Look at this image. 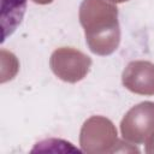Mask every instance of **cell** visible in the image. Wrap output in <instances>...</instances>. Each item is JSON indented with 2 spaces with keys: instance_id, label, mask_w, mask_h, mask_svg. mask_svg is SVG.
Returning <instances> with one entry per match:
<instances>
[{
  "instance_id": "cell-6",
  "label": "cell",
  "mask_w": 154,
  "mask_h": 154,
  "mask_svg": "<svg viewBox=\"0 0 154 154\" xmlns=\"http://www.w3.org/2000/svg\"><path fill=\"white\" fill-rule=\"evenodd\" d=\"M26 8V0H1V28L5 41L20 24Z\"/></svg>"
},
{
  "instance_id": "cell-1",
  "label": "cell",
  "mask_w": 154,
  "mask_h": 154,
  "mask_svg": "<svg viewBox=\"0 0 154 154\" xmlns=\"http://www.w3.org/2000/svg\"><path fill=\"white\" fill-rule=\"evenodd\" d=\"M79 22L89 49L97 55L113 53L120 42L118 8L106 0H83Z\"/></svg>"
},
{
  "instance_id": "cell-3",
  "label": "cell",
  "mask_w": 154,
  "mask_h": 154,
  "mask_svg": "<svg viewBox=\"0 0 154 154\" xmlns=\"http://www.w3.org/2000/svg\"><path fill=\"white\" fill-rule=\"evenodd\" d=\"M49 65L58 78L69 83H76L88 75L91 59L78 49L61 47L52 53Z\"/></svg>"
},
{
  "instance_id": "cell-5",
  "label": "cell",
  "mask_w": 154,
  "mask_h": 154,
  "mask_svg": "<svg viewBox=\"0 0 154 154\" xmlns=\"http://www.w3.org/2000/svg\"><path fill=\"white\" fill-rule=\"evenodd\" d=\"M123 85L140 95H154V64L136 60L128 64L122 75Z\"/></svg>"
},
{
  "instance_id": "cell-7",
  "label": "cell",
  "mask_w": 154,
  "mask_h": 154,
  "mask_svg": "<svg viewBox=\"0 0 154 154\" xmlns=\"http://www.w3.org/2000/svg\"><path fill=\"white\" fill-rule=\"evenodd\" d=\"M146 152L147 153H154V132L147 138V142H146Z\"/></svg>"
},
{
  "instance_id": "cell-8",
  "label": "cell",
  "mask_w": 154,
  "mask_h": 154,
  "mask_svg": "<svg viewBox=\"0 0 154 154\" xmlns=\"http://www.w3.org/2000/svg\"><path fill=\"white\" fill-rule=\"evenodd\" d=\"M32 1L36 4H40V5H46V4H51L53 0H32Z\"/></svg>"
},
{
  "instance_id": "cell-4",
  "label": "cell",
  "mask_w": 154,
  "mask_h": 154,
  "mask_svg": "<svg viewBox=\"0 0 154 154\" xmlns=\"http://www.w3.org/2000/svg\"><path fill=\"white\" fill-rule=\"evenodd\" d=\"M120 131L124 140L131 143H143L154 132V102L144 101L124 116L120 123Z\"/></svg>"
},
{
  "instance_id": "cell-2",
  "label": "cell",
  "mask_w": 154,
  "mask_h": 154,
  "mask_svg": "<svg viewBox=\"0 0 154 154\" xmlns=\"http://www.w3.org/2000/svg\"><path fill=\"white\" fill-rule=\"evenodd\" d=\"M118 142L113 123L105 117L94 116L82 126L79 143L85 153H112Z\"/></svg>"
},
{
  "instance_id": "cell-9",
  "label": "cell",
  "mask_w": 154,
  "mask_h": 154,
  "mask_svg": "<svg viewBox=\"0 0 154 154\" xmlns=\"http://www.w3.org/2000/svg\"><path fill=\"white\" fill-rule=\"evenodd\" d=\"M108 1H111V2H113V4H119V2H125V1H128V0H108Z\"/></svg>"
}]
</instances>
